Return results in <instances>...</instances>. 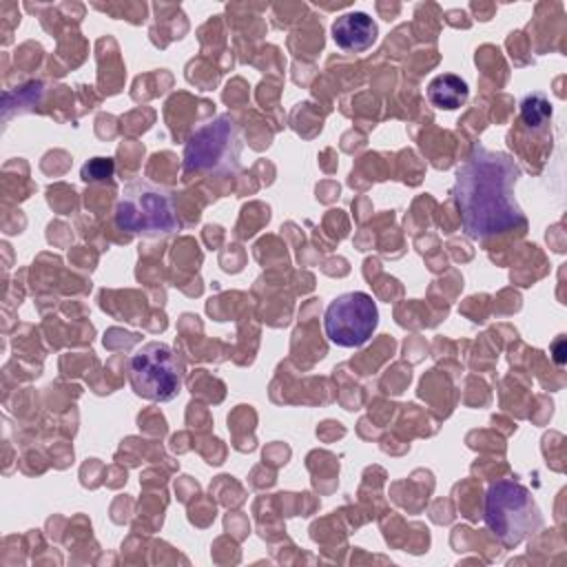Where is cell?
<instances>
[{
	"mask_svg": "<svg viewBox=\"0 0 567 567\" xmlns=\"http://www.w3.org/2000/svg\"><path fill=\"white\" fill-rule=\"evenodd\" d=\"M485 525L505 545L516 547L543 527V512L518 481H496L485 494Z\"/></svg>",
	"mask_w": 567,
	"mask_h": 567,
	"instance_id": "cell-2",
	"label": "cell"
},
{
	"mask_svg": "<svg viewBox=\"0 0 567 567\" xmlns=\"http://www.w3.org/2000/svg\"><path fill=\"white\" fill-rule=\"evenodd\" d=\"M239 135L230 117H217L195 133L186 146V171L235 166L239 159Z\"/></svg>",
	"mask_w": 567,
	"mask_h": 567,
	"instance_id": "cell-6",
	"label": "cell"
},
{
	"mask_svg": "<svg viewBox=\"0 0 567 567\" xmlns=\"http://www.w3.org/2000/svg\"><path fill=\"white\" fill-rule=\"evenodd\" d=\"M128 377L137 396L162 403L179 394L184 363L168 343L151 341L131 357Z\"/></svg>",
	"mask_w": 567,
	"mask_h": 567,
	"instance_id": "cell-4",
	"label": "cell"
},
{
	"mask_svg": "<svg viewBox=\"0 0 567 567\" xmlns=\"http://www.w3.org/2000/svg\"><path fill=\"white\" fill-rule=\"evenodd\" d=\"M113 175V162L109 157H93L82 166V179L84 182H97L109 179Z\"/></svg>",
	"mask_w": 567,
	"mask_h": 567,
	"instance_id": "cell-10",
	"label": "cell"
},
{
	"mask_svg": "<svg viewBox=\"0 0 567 567\" xmlns=\"http://www.w3.org/2000/svg\"><path fill=\"white\" fill-rule=\"evenodd\" d=\"M115 224L131 235L146 237L171 235L179 228L171 193L146 179H133L124 186L115 206Z\"/></svg>",
	"mask_w": 567,
	"mask_h": 567,
	"instance_id": "cell-3",
	"label": "cell"
},
{
	"mask_svg": "<svg viewBox=\"0 0 567 567\" xmlns=\"http://www.w3.org/2000/svg\"><path fill=\"white\" fill-rule=\"evenodd\" d=\"M379 326V310L368 292H343L323 312L328 339L341 348L363 346Z\"/></svg>",
	"mask_w": 567,
	"mask_h": 567,
	"instance_id": "cell-5",
	"label": "cell"
},
{
	"mask_svg": "<svg viewBox=\"0 0 567 567\" xmlns=\"http://www.w3.org/2000/svg\"><path fill=\"white\" fill-rule=\"evenodd\" d=\"M377 22L363 11H348L332 22V40L341 51L361 53L377 42Z\"/></svg>",
	"mask_w": 567,
	"mask_h": 567,
	"instance_id": "cell-7",
	"label": "cell"
},
{
	"mask_svg": "<svg viewBox=\"0 0 567 567\" xmlns=\"http://www.w3.org/2000/svg\"><path fill=\"white\" fill-rule=\"evenodd\" d=\"M467 82L454 73H441L427 84V100L432 106L443 111H454L467 102Z\"/></svg>",
	"mask_w": 567,
	"mask_h": 567,
	"instance_id": "cell-8",
	"label": "cell"
},
{
	"mask_svg": "<svg viewBox=\"0 0 567 567\" xmlns=\"http://www.w3.org/2000/svg\"><path fill=\"white\" fill-rule=\"evenodd\" d=\"M518 166L505 153L474 148L458 168L454 197L463 228L472 239L505 233L523 224V213L514 199Z\"/></svg>",
	"mask_w": 567,
	"mask_h": 567,
	"instance_id": "cell-1",
	"label": "cell"
},
{
	"mask_svg": "<svg viewBox=\"0 0 567 567\" xmlns=\"http://www.w3.org/2000/svg\"><path fill=\"white\" fill-rule=\"evenodd\" d=\"M520 111H523V120L529 124V126H543L549 115H551V109L547 104V100L543 95H527L520 104Z\"/></svg>",
	"mask_w": 567,
	"mask_h": 567,
	"instance_id": "cell-9",
	"label": "cell"
}]
</instances>
